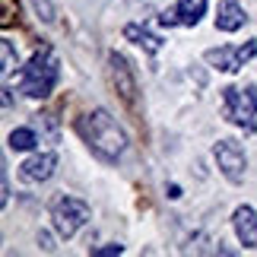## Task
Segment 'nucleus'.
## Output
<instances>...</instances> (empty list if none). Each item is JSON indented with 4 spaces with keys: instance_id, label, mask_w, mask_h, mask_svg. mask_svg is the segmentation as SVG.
<instances>
[{
    "instance_id": "12",
    "label": "nucleus",
    "mask_w": 257,
    "mask_h": 257,
    "mask_svg": "<svg viewBox=\"0 0 257 257\" xmlns=\"http://www.w3.org/2000/svg\"><path fill=\"white\" fill-rule=\"evenodd\" d=\"M206 13V0H178L175 4V19L178 26H197Z\"/></svg>"
},
{
    "instance_id": "6",
    "label": "nucleus",
    "mask_w": 257,
    "mask_h": 257,
    "mask_svg": "<svg viewBox=\"0 0 257 257\" xmlns=\"http://www.w3.org/2000/svg\"><path fill=\"white\" fill-rule=\"evenodd\" d=\"M108 80H111L114 92L121 95V102L127 108H137V76L124 54H117V51L108 54Z\"/></svg>"
},
{
    "instance_id": "8",
    "label": "nucleus",
    "mask_w": 257,
    "mask_h": 257,
    "mask_svg": "<svg viewBox=\"0 0 257 257\" xmlns=\"http://www.w3.org/2000/svg\"><path fill=\"white\" fill-rule=\"evenodd\" d=\"M54 169H57V156L54 153H35L32 159H26L19 165V175H23L26 181L42 184V181H48V178L54 175Z\"/></svg>"
},
{
    "instance_id": "16",
    "label": "nucleus",
    "mask_w": 257,
    "mask_h": 257,
    "mask_svg": "<svg viewBox=\"0 0 257 257\" xmlns=\"http://www.w3.org/2000/svg\"><path fill=\"white\" fill-rule=\"evenodd\" d=\"M89 254H92V257H114V254H124V244H102V248H92V251H89Z\"/></svg>"
},
{
    "instance_id": "9",
    "label": "nucleus",
    "mask_w": 257,
    "mask_h": 257,
    "mask_svg": "<svg viewBox=\"0 0 257 257\" xmlns=\"http://www.w3.org/2000/svg\"><path fill=\"white\" fill-rule=\"evenodd\" d=\"M232 225H235V235H238V241L244 248H257V213L254 206H235L232 213Z\"/></svg>"
},
{
    "instance_id": "14",
    "label": "nucleus",
    "mask_w": 257,
    "mask_h": 257,
    "mask_svg": "<svg viewBox=\"0 0 257 257\" xmlns=\"http://www.w3.org/2000/svg\"><path fill=\"white\" fill-rule=\"evenodd\" d=\"M13 67H16V48H13L10 38H4V42H0V70L7 76V73H13Z\"/></svg>"
},
{
    "instance_id": "7",
    "label": "nucleus",
    "mask_w": 257,
    "mask_h": 257,
    "mask_svg": "<svg viewBox=\"0 0 257 257\" xmlns=\"http://www.w3.org/2000/svg\"><path fill=\"white\" fill-rule=\"evenodd\" d=\"M213 159L219 165V172L229 178L232 184L244 181V169H248V159H244V150L238 140H219L213 146Z\"/></svg>"
},
{
    "instance_id": "11",
    "label": "nucleus",
    "mask_w": 257,
    "mask_h": 257,
    "mask_svg": "<svg viewBox=\"0 0 257 257\" xmlns=\"http://www.w3.org/2000/svg\"><path fill=\"white\" fill-rule=\"evenodd\" d=\"M124 38H127V42H134V45H140L146 54H159L162 51V38L153 35L146 26H137V23L124 26Z\"/></svg>"
},
{
    "instance_id": "15",
    "label": "nucleus",
    "mask_w": 257,
    "mask_h": 257,
    "mask_svg": "<svg viewBox=\"0 0 257 257\" xmlns=\"http://www.w3.org/2000/svg\"><path fill=\"white\" fill-rule=\"evenodd\" d=\"M32 10H35V16L42 19L45 26H51L54 19H57V13H54V4H51V0H32Z\"/></svg>"
},
{
    "instance_id": "1",
    "label": "nucleus",
    "mask_w": 257,
    "mask_h": 257,
    "mask_svg": "<svg viewBox=\"0 0 257 257\" xmlns=\"http://www.w3.org/2000/svg\"><path fill=\"white\" fill-rule=\"evenodd\" d=\"M76 131H80V137L89 143V150L105 162H117L127 153L124 127L117 124L111 117V111H105V108H92L89 114H83L80 121H76Z\"/></svg>"
},
{
    "instance_id": "2",
    "label": "nucleus",
    "mask_w": 257,
    "mask_h": 257,
    "mask_svg": "<svg viewBox=\"0 0 257 257\" xmlns=\"http://www.w3.org/2000/svg\"><path fill=\"white\" fill-rule=\"evenodd\" d=\"M57 80H61V64H57V57H54L51 48L35 51L32 61L16 73V86L23 89L29 98H48L54 92Z\"/></svg>"
},
{
    "instance_id": "5",
    "label": "nucleus",
    "mask_w": 257,
    "mask_h": 257,
    "mask_svg": "<svg viewBox=\"0 0 257 257\" xmlns=\"http://www.w3.org/2000/svg\"><path fill=\"white\" fill-rule=\"evenodd\" d=\"M257 54V42L251 38V42H244V45H222V48H210V51L203 54V61L216 67V70H222V73H238L244 64L251 61V57Z\"/></svg>"
},
{
    "instance_id": "3",
    "label": "nucleus",
    "mask_w": 257,
    "mask_h": 257,
    "mask_svg": "<svg viewBox=\"0 0 257 257\" xmlns=\"http://www.w3.org/2000/svg\"><path fill=\"white\" fill-rule=\"evenodd\" d=\"M222 117L244 134H257V89L254 86H225L222 89Z\"/></svg>"
},
{
    "instance_id": "4",
    "label": "nucleus",
    "mask_w": 257,
    "mask_h": 257,
    "mask_svg": "<svg viewBox=\"0 0 257 257\" xmlns=\"http://www.w3.org/2000/svg\"><path fill=\"white\" fill-rule=\"evenodd\" d=\"M89 219H92V210H89V203L80 200V197L64 194L51 203V222H54V232L61 235V238H73Z\"/></svg>"
},
{
    "instance_id": "10",
    "label": "nucleus",
    "mask_w": 257,
    "mask_h": 257,
    "mask_svg": "<svg viewBox=\"0 0 257 257\" xmlns=\"http://www.w3.org/2000/svg\"><path fill=\"white\" fill-rule=\"evenodd\" d=\"M244 23H248V16H244L238 0H222L219 10H216V29L219 32H238Z\"/></svg>"
},
{
    "instance_id": "13",
    "label": "nucleus",
    "mask_w": 257,
    "mask_h": 257,
    "mask_svg": "<svg viewBox=\"0 0 257 257\" xmlns=\"http://www.w3.org/2000/svg\"><path fill=\"white\" fill-rule=\"evenodd\" d=\"M35 143H38V137H35L32 127H16V131L10 134V150H16V153L35 150Z\"/></svg>"
}]
</instances>
